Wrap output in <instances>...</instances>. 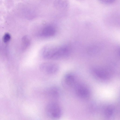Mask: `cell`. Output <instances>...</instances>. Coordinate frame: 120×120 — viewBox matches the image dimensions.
I'll use <instances>...</instances> for the list:
<instances>
[{
  "mask_svg": "<svg viewBox=\"0 0 120 120\" xmlns=\"http://www.w3.org/2000/svg\"><path fill=\"white\" fill-rule=\"evenodd\" d=\"M70 52V48L68 45L57 46L51 45L46 46L43 48L41 55L44 59L56 60L67 57Z\"/></svg>",
  "mask_w": 120,
  "mask_h": 120,
  "instance_id": "1",
  "label": "cell"
},
{
  "mask_svg": "<svg viewBox=\"0 0 120 120\" xmlns=\"http://www.w3.org/2000/svg\"><path fill=\"white\" fill-rule=\"evenodd\" d=\"M45 112L48 117L52 120H58L62 115V110L60 106L57 103L51 102L46 105Z\"/></svg>",
  "mask_w": 120,
  "mask_h": 120,
  "instance_id": "2",
  "label": "cell"
},
{
  "mask_svg": "<svg viewBox=\"0 0 120 120\" xmlns=\"http://www.w3.org/2000/svg\"><path fill=\"white\" fill-rule=\"evenodd\" d=\"M39 69L42 73L47 74H55L59 71V67L56 63L51 62H45L41 63Z\"/></svg>",
  "mask_w": 120,
  "mask_h": 120,
  "instance_id": "3",
  "label": "cell"
},
{
  "mask_svg": "<svg viewBox=\"0 0 120 120\" xmlns=\"http://www.w3.org/2000/svg\"><path fill=\"white\" fill-rule=\"evenodd\" d=\"M76 90L77 94L82 98H86L89 96L90 92L89 90L82 85L78 86L76 88Z\"/></svg>",
  "mask_w": 120,
  "mask_h": 120,
  "instance_id": "4",
  "label": "cell"
},
{
  "mask_svg": "<svg viewBox=\"0 0 120 120\" xmlns=\"http://www.w3.org/2000/svg\"><path fill=\"white\" fill-rule=\"evenodd\" d=\"M62 82L63 85L72 86L75 84V77L71 74H67L64 77Z\"/></svg>",
  "mask_w": 120,
  "mask_h": 120,
  "instance_id": "5",
  "label": "cell"
},
{
  "mask_svg": "<svg viewBox=\"0 0 120 120\" xmlns=\"http://www.w3.org/2000/svg\"><path fill=\"white\" fill-rule=\"evenodd\" d=\"M56 30L55 28L51 26H48L45 27L41 31V34L45 37H50L55 34Z\"/></svg>",
  "mask_w": 120,
  "mask_h": 120,
  "instance_id": "6",
  "label": "cell"
},
{
  "mask_svg": "<svg viewBox=\"0 0 120 120\" xmlns=\"http://www.w3.org/2000/svg\"><path fill=\"white\" fill-rule=\"evenodd\" d=\"M94 72L97 76L101 79H106L109 77L108 73L103 69H96L95 70Z\"/></svg>",
  "mask_w": 120,
  "mask_h": 120,
  "instance_id": "7",
  "label": "cell"
},
{
  "mask_svg": "<svg viewBox=\"0 0 120 120\" xmlns=\"http://www.w3.org/2000/svg\"><path fill=\"white\" fill-rule=\"evenodd\" d=\"M54 5L57 9H64L67 8L68 4L66 1L56 0L54 2Z\"/></svg>",
  "mask_w": 120,
  "mask_h": 120,
  "instance_id": "8",
  "label": "cell"
},
{
  "mask_svg": "<svg viewBox=\"0 0 120 120\" xmlns=\"http://www.w3.org/2000/svg\"><path fill=\"white\" fill-rule=\"evenodd\" d=\"M46 93L47 94L50 96L53 97L58 96L59 93V89L56 86L51 87L47 90Z\"/></svg>",
  "mask_w": 120,
  "mask_h": 120,
  "instance_id": "9",
  "label": "cell"
},
{
  "mask_svg": "<svg viewBox=\"0 0 120 120\" xmlns=\"http://www.w3.org/2000/svg\"><path fill=\"white\" fill-rule=\"evenodd\" d=\"M22 41V49L23 50H25L26 49L30 44V40L28 36H26L23 37Z\"/></svg>",
  "mask_w": 120,
  "mask_h": 120,
  "instance_id": "10",
  "label": "cell"
},
{
  "mask_svg": "<svg viewBox=\"0 0 120 120\" xmlns=\"http://www.w3.org/2000/svg\"><path fill=\"white\" fill-rule=\"evenodd\" d=\"M11 36L8 33H6L4 35L3 37V40L4 43H7L10 40Z\"/></svg>",
  "mask_w": 120,
  "mask_h": 120,
  "instance_id": "11",
  "label": "cell"
},
{
  "mask_svg": "<svg viewBox=\"0 0 120 120\" xmlns=\"http://www.w3.org/2000/svg\"><path fill=\"white\" fill-rule=\"evenodd\" d=\"M100 1L103 3L109 4L113 3L116 0H101Z\"/></svg>",
  "mask_w": 120,
  "mask_h": 120,
  "instance_id": "12",
  "label": "cell"
}]
</instances>
